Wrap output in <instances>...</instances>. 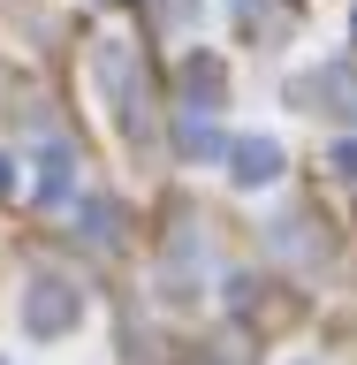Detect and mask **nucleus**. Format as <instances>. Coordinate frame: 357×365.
I'll return each instance as SVG.
<instances>
[{
  "mask_svg": "<svg viewBox=\"0 0 357 365\" xmlns=\"http://www.w3.org/2000/svg\"><path fill=\"white\" fill-rule=\"evenodd\" d=\"M68 319V297H31V327H61Z\"/></svg>",
  "mask_w": 357,
  "mask_h": 365,
  "instance_id": "obj_1",
  "label": "nucleus"
}]
</instances>
